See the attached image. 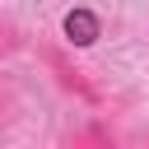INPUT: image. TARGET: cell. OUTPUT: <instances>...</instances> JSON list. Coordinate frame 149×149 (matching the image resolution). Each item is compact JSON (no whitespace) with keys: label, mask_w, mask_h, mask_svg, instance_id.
<instances>
[{"label":"cell","mask_w":149,"mask_h":149,"mask_svg":"<svg viewBox=\"0 0 149 149\" xmlns=\"http://www.w3.org/2000/svg\"><path fill=\"white\" fill-rule=\"evenodd\" d=\"M37 61L47 65V74H51V79H56L70 98H79L84 107H102L98 84H93V79H88V74H84V70H79V65H74L61 47H56V42H37Z\"/></svg>","instance_id":"cell-1"},{"label":"cell","mask_w":149,"mask_h":149,"mask_svg":"<svg viewBox=\"0 0 149 149\" xmlns=\"http://www.w3.org/2000/svg\"><path fill=\"white\" fill-rule=\"evenodd\" d=\"M65 144H116V130H107V126H88V130H74Z\"/></svg>","instance_id":"cell-2"}]
</instances>
